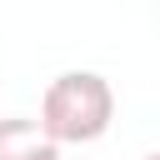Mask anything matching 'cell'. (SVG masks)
Here are the masks:
<instances>
[{
  "mask_svg": "<svg viewBox=\"0 0 160 160\" xmlns=\"http://www.w3.org/2000/svg\"><path fill=\"white\" fill-rule=\"evenodd\" d=\"M110 115H115V90L105 75L95 70H65L45 85L40 95V130L55 140V145H90L110 130Z\"/></svg>",
  "mask_w": 160,
  "mask_h": 160,
  "instance_id": "cell-1",
  "label": "cell"
},
{
  "mask_svg": "<svg viewBox=\"0 0 160 160\" xmlns=\"http://www.w3.org/2000/svg\"><path fill=\"white\" fill-rule=\"evenodd\" d=\"M0 160H60V145L25 115L0 120Z\"/></svg>",
  "mask_w": 160,
  "mask_h": 160,
  "instance_id": "cell-2",
  "label": "cell"
},
{
  "mask_svg": "<svg viewBox=\"0 0 160 160\" xmlns=\"http://www.w3.org/2000/svg\"><path fill=\"white\" fill-rule=\"evenodd\" d=\"M140 160H160V155H140Z\"/></svg>",
  "mask_w": 160,
  "mask_h": 160,
  "instance_id": "cell-3",
  "label": "cell"
}]
</instances>
